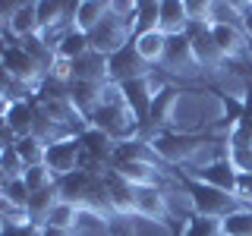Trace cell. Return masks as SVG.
I'll use <instances>...</instances> for the list:
<instances>
[{"mask_svg": "<svg viewBox=\"0 0 252 236\" xmlns=\"http://www.w3.org/2000/svg\"><path fill=\"white\" fill-rule=\"evenodd\" d=\"M89 126L107 132L117 145L142 136L139 117L129 110V104H126V98H123V88L117 82H107L104 85V91H101V104L94 107V114L89 117Z\"/></svg>", "mask_w": 252, "mask_h": 236, "instance_id": "6da1fadb", "label": "cell"}, {"mask_svg": "<svg viewBox=\"0 0 252 236\" xmlns=\"http://www.w3.org/2000/svg\"><path fill=\"white\" fill-rule=\"evenodd\" d=\"M180 186H183V192L189 199L192 214H202V217L224 220L227 214H233V211H240L243 205H246L240 195H230V192H224V189H215V186L202 183V179H192V177H180Z\"/></svg>", "mask_w": 252, "mask_h": 236, "instance_id": "7a4b0ae2", "label": "cell"}, {"mask_svg": "<svg viewBox=\"0 0 252 236\" xmlns=\"http://www.w3.org/2000/svg\"><path fill=\"white\" fill-rule=\"evenodd\" d=\"M89 38H92V51L110 57V54H117L120 47H126L136 38V16H120V13L110 10L104 16V22H101Z\"/></svg>", "mask_w": 252, "mask_h": 236, "instance_id": "3957f363", "label": "cell"}, {"mask_svg": "<svg viewBox=\"0 0 252 236\" xmlns=\"http://www.w3.org/2000/svg\"><path fill=\"white\" fill-rule=\"evenodd\" d=\"M0 63H3V76L16 79V82H26V85H41L44 82V69L38 66L35 60L22 51L19 41H3V51H0Z\"/></svg>", "mask_w": 252, "mask_h": 236, "instance_id": "277c9868", "label": "cell"}, {"mask_svg": "<svg viewBox=\"0 0 252 236\" xmlns=\"http://www.w3.org/2000/svg\"><path fill=\"white\" fill-rule=\"evenodd\" d=\"M107 69H110V82H132V79H148L155 73V66L152 63H145L139 57V51H136V44H126L120 47L117 54H110L107 57Z\"/></svg>", "mask_w": 252, "mask_h": 236, "instance_id": "5b68a950", "label": "cell"}, {"mask_svg": "<svg viewBox=\"0 0 252 236\" xmlns=\"http://www.w3.org/2000/svg\"><path fill=\"white\" fill-rule=\"evenodd\" d=\"M79 161H82V145H79L76 136H66V139H57L47 145V154H44V167L54 173V177H66V173L79 170Z\"/></svg>", "mask_w": 252, "mask_h": 236, "instance_id": "8992f818", "label": "cell"}, {"mask_svg": "<svg viewBox=\"0 0 252 236\" xmlns=\"http://www.w3.org/2000/svg\"><path fill=\"white\" fill-rule=\"evenodd\" d=\"M104 186H107V202L117 217L132 220L136 217V186L126 183L117 170H104Z\"/></svg>", "mask_w": 252, "mask_h": 236, "instance_id": "52a82bcc", "label": "cell"}, {"mask_svg": "<svg viewBox=\"0 0 252 236\" xmlns=\"http://www.w3.org/2000/svg\"><path fill=\"white\" fill-rule=\"evenodd\" d=\"M192 179H202V183L215 186V189H224V192L230 195H240V173L236 167L230 164V157H218L215 164H208V167H202L199 173H192Z\"/></svg>", "mask_w": 252, "mask_h": 236, "instance_id": "ba28073f", "label": "cell"}, {"mask_svg": "<svg viewBox=\"0 0 252 236\" xmlns=\"http://www.w3.org/2000/svg\"><path fill=\"white\" fill-rule=\"evenodd\" d=\"M161 31L164 35H186L189 31L186 0H161Z\"/></svg>", "mask_w": 252, "mask_h": 236, "instance_id": "9c48e42d", "label": "cell"}, {"mask_svg": "<svg viewBox=\"0 0 252 236\" xmlns=\"http://www.w3.org/2000/svg\"><path fill=\"white\" fill-rule=\"evenodd\" d=\"M107 13H110V3H104V0H79V6H76V29L85 31V35H92V31L104 22Z\"/></svg>", "mask_w": 252, "mask_h": 236, "instance_id": "30bf717a", "label": "cell"}, {"mask_svg": "<svg viewBox=\"0 0 252 236\" xmlns=\"http://www.w3.org/2000/svg\"><path fill=\"white\" fill-rule=\"evenodd\" d=\"M132 44H136L139 57L158 69V66H161V60H164V51H167V35H164V31H145V35L132 38Z\"/></svg>", "mask_w": 252, "mask_h": 236, "instance_id": "8fae6325", "label": "cell"}, {"mask_svg": "<svg viewBox=\"0 0 252 236\" xmlns=\"http://www.w3.org/2000/svg\"><path fill=\"white\" fill-rule=\"evenodd\" d=\"M89 51H92V38L85 35V31H79V29H69L66 35H63V41L57 44V60L76 63V60H82Z\"/></svg>", "mask_w": 252, "mask_h": 236, "instance_id": "7c38bea8", "label": "cell"}, {"mask_svg": "<svg viewBox=\"0 0 252 236\" xmlns=\"http://www.w3.org/2000/svg\"><path fill=\"white\" fill-rule=\"evenodd\" d=\"M19 44H22V51H26L29 57H32V60L38 63V66L44 69V76H47V73H51V69H54V63H57V51H54V47L47 44V41H44L41 35H32V38H22Z\"/></svg>", "mask_w": 252, "mask_h": 236, "instance_id": "4fadbf2b", "label": "cell"}, {"mask_svg": "<svg viewBox=\"0 0 252 236\" xmlns=\"http://www.w3.org/2000/svg\"><path fill=\"white\" fill-rule=\"evenodd\" d=\"M16 154L22 157V164H26V167H38V164H44L47 142L38 139L35 132H32V136H22L19 142H16Z\"/></svg>", "mask_w": 252, "mask_h": 236, "instance_id": "5bb4252c", "label": "cell"}, {"mask_svg": "<svg viewBox=\"0 0 252 236\" xmlns=\"http://www.w3.org/2000/svg\"><path fill=\"white\" fill-rule=\"evenodd\" d=\"M145 31H161V3L155 0H139L136 10V35H145Z\"/></svg>", "mask_w": 252, "mask_h": 236, "instance_id": "9a60e30c", "label": "cell"}, {"mask_svg": "<svg viewBox=\"0 0 252 236\" xmlns=\"http://www.w3.org/2000/svg\"><path fill=\"white\" fill-rule=\"evenodd\" d=\"M29 199H32V192H29V186H26L22 177L19 179H0V202L29 211Z\"/></svg>", "mask_w": 252, "mask_h": 236, "instance_id": "2e32d148", "label": "cell"}, {"mask_svg": "<svg viewBox=\"0 0 252 236\" xmlns=\"http://www.w3.org/2000/svg\"><path fill=\"white\" fill-rule=\"evenodd\" d=\"M79 211H82V208H76L73 202H63V199H60V202L51 208V214L44 217V224L63 227V230H76V227H79Z\"/></svg>", "mask_w": 252, "mask_h": 236, "instance_id": "e0dca14e", "label": "cell"}, {"mask_svg": "<svg viewBox=\"0 0 252 236\" xmlns=\"http://www.w3.org/2000/svg\"><path fill=\"white\" fill-rule=\"evenodd\" d=\"M180 236H224V233H220V220L202 217V214H189Z\"/></svg>", "mask_w": 252, "mask_h": 236, "instance_id": "ac0fdd59", "label": "cell"}, {"mask_svg": "<svg viewBox=\"0 0 252 236\" xmlns=\"http://www.w3.org/2000/svg\"><path fill=\"white\" fill-rule=\"evenodd\" d=\"M22 179H26V186H29L32 195H35V192H44V189H51V186H57V177H54L44 164H38V167H26Z\"/></svg>", "mask_w": 252, "mask_h": 236, "instance_id": "d6986e66", "label": "cell"}, {"mask_svg": "<svg viewBox=\"0 0 252 236\" xmlns=\"http://www.w3.org/2000/svg\"><path fill=\"white\" fill-rule=\"evenodd\" d=\"M22 173H26V164L16 154V145L0 148V179H19Z\"/></svg>", "mask_w": 252, "mask_h": 236, "instance_id": "ffe728a7", "label": "cell"}, {"mask_svg": "<svg viewBox=\"0 0 252 236\" xmlns=\"http://www.w3.org/2000/svg\"><path fill=\"white\" fill-rule=\"evenodd\" d=\"M227 157H230V164L240 177H252V148H230Z\"/></svg>", "mask_w": 252, "mask_h": 236, "instance_id": "44dd1931", "label": "cell"}, {"mask_svg": "<svg viewBox=\"0 0 252 236\" xmlns=\"http://www.w3.org/2000/svg\"><path fill=\"white\" fill-rule=\"evenodd\" d=\"M243 6V31H246L249 44H252V3H240Z\"/></svg>", "mask_w": 252, "mask_h": 236, "instance_id": "7402d4cb", "label": "cell"}, {"mask_svg": "<svg viewBox=\"0 0 252 236\" xmlns=\"http://www.w3.org/2000/svg\"><path fill=\"white\" fill-rule=\"evenodd\" d=\"M41 236H76V230H63V227H51V224H41Z\"/></svg>", "mask_w": 252, "mask_h": 236, "instance_id": "603a6c76", "label": "cell"}]
</instances>
